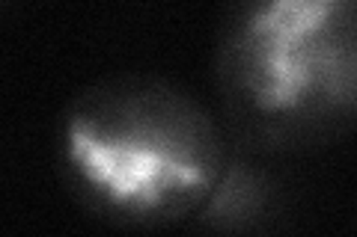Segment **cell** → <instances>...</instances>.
Segmentation results:
<instances>
[{"mask_svg":"<svg viewBox=\"0 0 357 237\" xmlns=\"http://www.w3.org/2000/svg\"><path fill=\"white\" fill-rule=\"evenodd\" d=\"M63 157L102 213L164 222L203 205L220 181V142L197 101L158 81H110L72 104Z\"/></svg>","mask_w":357,"mask_h":237,"instance_id":"1","label":"cell"},{"mask_svg":"<svg viewBox=\"0 0 357 237\" xmlns=\"http://www.w3.org/2000/svg\"><path fill=\"white\" fill-rule=\"evenodd\" d=\"M236 116L262 140H319L357 122V3L274 0L238 15L220 51Z\"/></svg>","mask_w":357,"mask_h":237,"instance_id":"2","label":"cell"},{"mask_svg":"<svg viewBox=\"0 0 357 237\" xmlns=\"http://www.w3.org/2000/svg\"><path fill=\"white\" fill-rule=\"evenodd\" d=\"M268 187L265 178H259L248 166H232L227 175H220L218 187L211 190L208 205L203 211V220L223 231H238L244 225L256 222L259 211L265 208Z\"/></svg>","mask_w":357,"mask_h":237,"instance_id":"3","label":"cell"}]
</instances>
